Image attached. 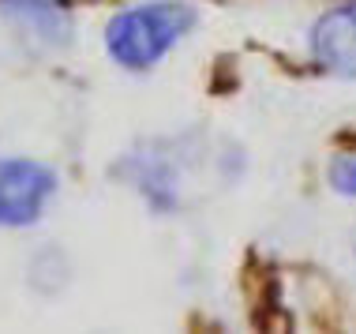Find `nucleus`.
I'll return each instance as SVG.
<instances>
[{
  "label": "nucleus",
  "mask_w": 356,
  "mask_h": 334,
  "mask_svg": "<svg viewBox=\"0 0 356 334\" xmlns=\"http://www.w3.org/2000/svg\"><path fill=\"white\" fill-rule=\"evenodd\" d=\"M312 53L326 72L356 75V0L326 12L312 31Z\"/></svg>",
  "instance_id": "7ed1b4c3"
},
{
  "label": "nucleus",
  "mask_w": 356,
  "mask_h": 334,
  "mask_svg": "<svg viewBox=\"0 0 356 334\" xmlns=\"http://www.w3.org/2000/svg\"><path fill=\"white\" fill-rule=\"evenodd\" d=\"M56 192L53 169L26 158L0 161V225H31Z\"/></svg>",
  "instance_id": "f03ea898"
},
{
  "label": "nucleus",
  "mask_w": 356,
  "mask_h": 334,
  "mask_svg": "<svg viewBox=\"0 0 356 334\" xmlns=\"http://www.w3.org/2000/svg\"><path fill=\"white\" fill-rule=\"evenodd\" d=\"M330 184L341 196H356V154H338L330 161Z\"/></svg>",
  "instance_id": "39448f33"
},
{
  "label": "nucleus",
  "mask_w": 356,
  "mask_h": 334,
  "mask_svg": "<svg viewBox=\"0 0 356 334\" xmlns=\"http://www.w3.org/2000/svg\"><path fill=\"white\" fill-rule=\"evenodd\" d=\"M0 8L8 19L34 42L45 45H64L72 38V19L64 8H56L53 0H0Z\"/></svg>",
  "instance_id": "20e7f679"
},
{
  "label": "nucleus",
  "mask_w": 356,
  "mask_h": 334,
  "mask_svg": "<svg viewBox=\"0 0 356 334\" xmlns=\"http://www.w3.org/2000/svg\"><path fill=\"white\" fill-rule=\"evenodd\" d=\"M195 26V12L180 0H150L128 8L105 26V49L128 72H147Z\"/></svg>",
  "instance_id": "f257e3e1"
}]
</instances>
